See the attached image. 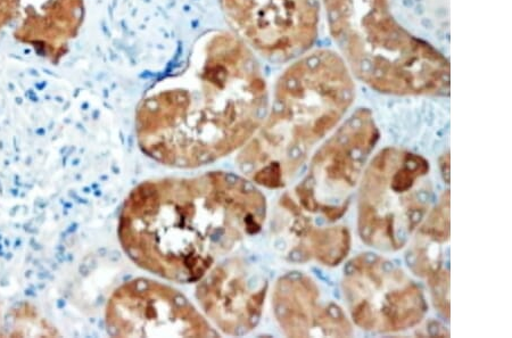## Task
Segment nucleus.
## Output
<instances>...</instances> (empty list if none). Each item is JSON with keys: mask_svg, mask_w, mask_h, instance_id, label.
Returning <instances> with one entry per match:
<instances>
[{"mask_svg": "<svg viewBox=\"0 0 512 338\" xmlns=\"http://www.w3.org/2000/svg\"><path fill=\"white\" fill-rule=\"evenodd\" d=\"M266 80L241 38L213 32L183 71L158 82L136 115L139 147L156 162L194 169L243 148L266 118Z\"/></svg>", "mask_w": 512, "mask_h": 338, "instance_id": "f257e3e1", "label": "nucleus"}, {"mask_svg": "<svg viewBox=\"0 0 512 338\" xmlns=\"http://www.w3.org/2000/svg\"><path fill=\"white\" fill-rule=\"evenodd\" d=\"M266 218V196L253 181L208 172L137 186L122 206L118 235L138 267L189 284L258 234Z\"/></svg>", "mask_w": 512, "mask_h": 338, "instance_id": "f03ea898", "label": "nucleus"}, {"mask_svg": "<svg viewBox=\"0 0 512 338\" xmlns=\"http://www.w3.org/2000/svg\"><path fill=\"white\" fill-rule=\"evenodd\" d=\"M354 96L341 56L327 49L303 56L278 80L271 111L239 154V168L255 185L285 187L340 123Z\"/></svg>", "mask_w": 512, "mask_h": 338, "instance_id": "7ed1b4c3", "label": "nucleus"}, {"mask_svg": "<svg viewBox=\"0 0 512 338\" xmlns=\"http://www.w3.org/2000/svg\"><path fill=\"white\" fill-rule=\"evenodd\" d=\"M330 34L354 76L376 92L448 96L450 64L395 20L388 0H321Z\"/></svg>", "mask_w": 512, "mask_h": 338, "instance_id": "20e7f679", "label": "nucleus"}, {"mask_svg": "<svg viewBox=\"0 0 512 338\" xmlns=\"http://www.w3.org/2000/svg\"><path fill=\"white\" fill-rule=\"evenodd\" d=\"M429 171L423 156L398 147L385 148L371 160L360 180L358 229L363 243L384 252L409 243L433 202Z\"/></svg>", "mask_w": 512, "mask_h": 338, "instance_id": "39448f33", "label": "nucleus"}, {"mask_svg": "<svg viewBox=\"0 0 512 338\" xmlns=\"http://www.w3.org/2000/svg\"><path fill=\"white\" fill-rule=\"evenodd\" d=\"M379 136L373 113L368 109L354 112L313 156L308 175L294 194L284 196V209L293 218L340 220L349 210L351 195Z\"/></svg>", "mask_w": 512, "mask_h": 338, "instance_id": "423d86ee", "label": "nucleus"}, {"mask_svg": "<svg viewBox=\"0 0 512 338\" xmlns=\"http://www.w3.org/2000/svg\"><path fill=\"white\" fill-rule=\"evenodd\" d=\"M343 294L350 315L363 331L406 332L424 320L428 305L423 290L406 271L381 255L363 253L344 270Z\"/></svg>", "mask_w": 512, "mask_h": 338, "instance_id": "0eeeda50", "label": "nucleus"}, {"mask_svg": "<svg viewBox=\"0 0 512 338\" xmlns=\"http://www.w3.org/2000/svg\"><path fill=\"white\" fill-rule=\"evenodd\" d=\"M106 327L114 337L218 336L183 294L146 278L130 280L112 294Z\"/></svg>", "mask_w": 512, "mask_h": 338, "instance_id": "6e6552de", "label": "nucleus"}, {"mask_svg": "<svg viewBox=\"0 0 512 338\" xmlns=\"http://www.w3.org/2000/svg\"><path fill=\"white\" fill-rule=\"evenodd\" d=\"M241 39L271 61L309 51L318 36L317 0H220Z\"/></svg>", "mask_w": 512, "mask_h": 338, "instance_id": "1a4fd4ad", "label": "nucleus"}, {"mask_svg": "<svg viewBox=\"0 0 512 338\" xmlns=\"http://www.w3.org/2000/svg\"><path fill=\"white\" fill-rule=\"evenodd\" d=\"M268 283L244 260L216 263L198 280L196 298L205 316L222 333L249 334L259 325Z\"/></svg>", "mask_w": 512, "mask_h": 338, "instance_id": "9d476101", "label": "nucleus"}, {"mask_svg": "<svg viewBox=\"0 0 512 338\" xmlns=\"http://www.w3.org/2000/svg\"><path fill=\"white\" fill-rule=\"evenodd\" d=\"M272 308L288 337H349L352 325L333 302L321 300L319 286L303 272L280 278L272 295Z\"/></svg>", "mask_w": 512, "mask_h": 338, "instance_id": "9b49d317", "label": "nucleus"}, {"mask_svg": "<svg viewBox=\"0 0 512 338\" xmlns=\"http://www.w3.org/2000/svg\"><path fill=\"white\" fill-rule=\"evenodd\" d=\"M84 0H20L14 37L53 63L68 53L84 22Z\"/></svg>", "mask_w": 512, "mask_h": 338, "instance_id": "f8f14e48", "label": "nucleus"}, {"mask_svg": "<svg viewBox=\"0 0 512 338\" xmlns=\"http://www.w3.org/2000/svg\"><path fill=\"white\" fill-rule=\"evenodd\" d=\"M299 239L297 257L313 259L327 267H336L348 257L351 250V235L343 226L315 227L292 226Z\"/></svg>", "mask_w": 512, "mask_h": 338, "instance_id": "ddd939ff", "label": "nucleus"}, {"mask_svg": "<svg viewBox=\"0 0 512 338\" xmlns=\"http://www.w3.org/2000/svg\"><path fill=\"white\" fill-rule=\"evenodd\" d=\"M431 288L435 307L442 316L450 318V274L447 269H442L436 275L427 279Z\"/></svg>", "mask_w": 512, "mask_h": 338, "instance_id": "4468645a", "label": "nucleus"}, {"mask_svg": "<svg viewBox=\"0 0 512 338\" xmlns=\"http://www.w3.org/2000/svg\"><path fill=\"white\" fill-rule=\"evenodd\" d=\"M20 0H0V32L13 23Z\"/></svg>", "mask_w": 512, "mask_h": 338, "instance_id": "2eb2a0df", "label": "nucleus"}, {"mask_svg": "<svg viewBox=\"0 0 512 338\" xmlns=\"http://www.w3.org/2000/svg\"><path fill=\"white\" fill-rule=\"evenodd\" d=\"M440 167L442 171V175L444 177V180L447 181V183H450V155L445 154L440 159Z\"/></svg>", "mask_w": 512, "mask_h": 338, "instance_id": "dca6fc26", "label": "nucleus"}]
</instances>
